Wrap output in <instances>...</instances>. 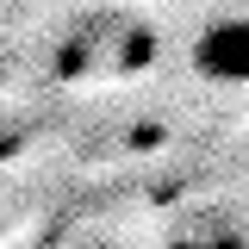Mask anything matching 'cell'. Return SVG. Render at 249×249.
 <instances>
[{"label": "cell", "instance_id": "6da1fadb", "mask_svg": "<svg viewBox=\"0 0 249 249\" xmlns=\"http://www.w3.org/2000/svg\"><path fill=\"white\" fill-rule=\"evenodd\" d=\"M193 69L218 88H243L249 81V19H212L193 37Z\"/></svg>", "mask_w": 249, "mask_h": 249}]
</instances>
